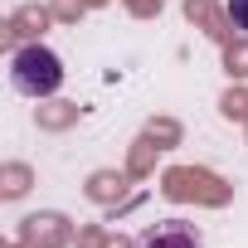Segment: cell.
I'll return each mask as SVG.
<instances>
[{"mask_svg": "<svg viewBox=\"0 0 248 248\" xmlns=\"http://www.w3.org/2000/svg\"><path fill=\"white\" fill-rule=\"evenodd\" d=\"M10 88L25 93V97H54V93L63 88V63H59V54L44 49V44L15 49V59H10Z\"/></svg>", "mask_w": 248, "mask_h": 248, "instance_id": "cell-1", "label": "cell"}, {"mask_svg": "<svg viewBox=\"0 0 248 248\" xmlns=\"http://www.w3.org/2000/svg\"><path fill=\"white\" fill-rule=\"evenodd\" d=\"M137 248H204V238H200L195 224H185V219H166V224L146 229Z\"/></svg>", "mask_w": 248, "mask_h": 248, "instance_id": "cell-2", "label": "cell"}, {"mask_svg": "<svg viewBox=\"0 0 248 248\" xmlns=\"http://www.w3.org/2000/svg\"><path fill=\"white\" fill-rule=\"evenodd\" d=\"M229 25L248 34V0H229Z\"/></svg>", "mask_w": 248, "mask_h": 248, "instance_id": "cell-3", "label": "cell"}]
</instances>
